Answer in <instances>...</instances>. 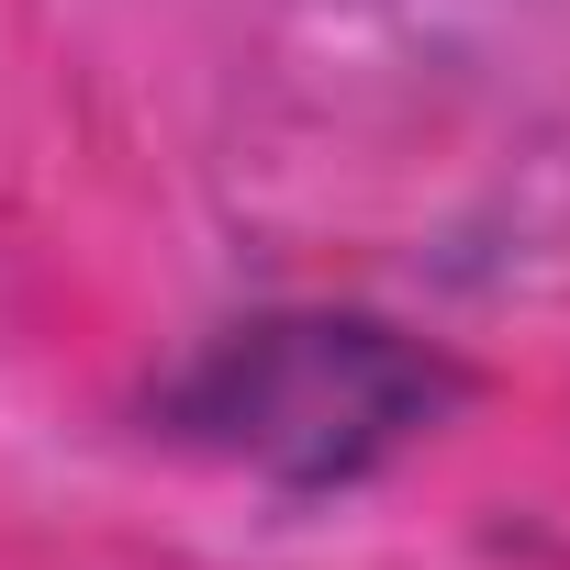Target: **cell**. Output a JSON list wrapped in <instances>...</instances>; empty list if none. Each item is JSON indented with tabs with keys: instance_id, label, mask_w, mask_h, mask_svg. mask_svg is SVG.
<instances>
[{
	"instance_id": "6da1fadb",
	"label": "cell",
	"mask_w": 570,
	"mask_h": 570,
	"mask_svg": "<svg viewBox=\"0 0 570 570\" xmlns=\"http://www.w3.org/2000/svg\"><path fill=\"white\" fill-rule=\"evenodd\" d=\"M436 392H448V370L381 325H257L190 381V425H213L224 448H246L268 470L325 481V470L403 448L436 414Z\"/></svg>"
}]
</instances>
